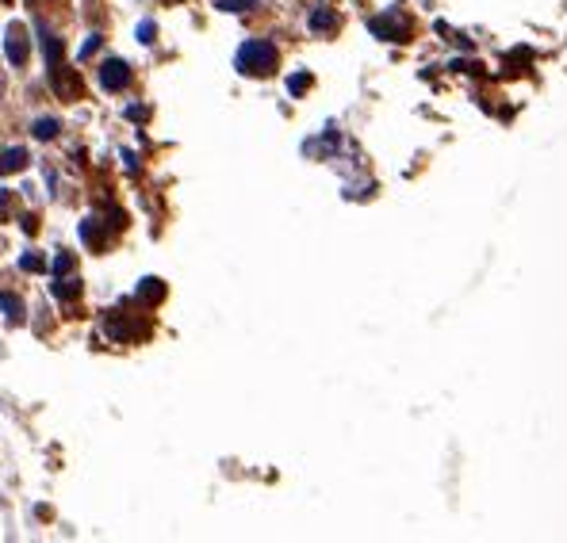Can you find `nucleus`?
Listing matches in <instances>:
<instances>
[{"mask_svg": "<svg viewBox=\"0 0 567 543\" xmlns=\"http://www.w3.org/2000/svg\"><path fill=\"white\" fill-rule=\"evenodd\" d=\"M23 165H27V150H20V145H8V150H0V176L20 173Z\"/></svg>", "mask_w": 567, "mask_h": 543, "instance_id": "nucleus-5", "label": "nucleus"}, {"mask_svg": "<svg viewBox=\"0 0 567 543\" xmlns=\"http://www.w3.org/2000/svg\"><path fill=\"white\" fill-rule=\"evenodd\" d=\"M153 35H158L153 20H142V23H139V43H146V46H150V43H153Z\"/></svg>", "mask_w": 567, "mask_h": 543, "instance_id": "nucleus-12", "label": "nucleus"}, {"mask_svg": "<svg viewBox=\"0 0 567 543\" xmlns=\"http://www.w3.org/2000/svg\"><path fill=\"white\" fill-rule=\"evenodd\" d=\"M127 119H146V108H139V103H131V108H127Z\"/></svg>", "mask_w": 567, "mask_h": 543, "instance_id": "nucleus-16", "label": "nucleus"}, {"mask_svg": "<svg viewBox=\"0 0 567 543\" xmlns=\"http://www.w3.org/2000/svg\"><path fill=\"white\" fill-rule=\"evenodd\" d=\"M20 264H23V268H43V261H38V256H35V253H27V256H23V261H20Z\"/></svg>", "mask_w": 567, "mask_h": 543, "instance_id": "nucleus-15", "label": "nucleus"}, {"mask_svg": "<svg viewBox=\"0 0 567 543\" xmlns=\"http://www.w3.org/2000/svg\"><path fill=\"white\" fill-rule=\"evenodd\" d=\"M218 12H253V8H261V0H215Z\"/></svg>", "mask_w": 567, "mask_h": 543, "instance_id": "nucleus-9", "label": "nucleus"}, {"mask_svg": "<svg viewBox=\"0 0 567 543\" xmlns=\"http://www.w3.org/2000/svg\"><path fill=\"white\" fill-rule=\"evenodd\" d=\"M43 50H46V66L58 69L62 66V61H58V35H50L46 27H43Z\"/></svg>", "mask_w": 567, "mask_h": 543, "instance_id": "nucleus-10", "label": "nucleus"}, {"mask_svg": "<svg viewBox=\"0 0 567 543\" xmlns=\"http://www.w3.org/2000/svg\"><path fill=\"white\" fill-rule=\"evenodd\" d=\"M31 134H35L38 142H54V138L62 134V123H58V119H50V115H38L35 123H31Z\"/></svg>", "mask_w": 567, "mask_h": 543, "instance_id": "nucleus-6", "label": "nucleus"}, {"mask_svg": "<svg viewBox=\"0 0 567 543\" xmlns=\"http://www.w3.org/2000/svg\"><path fill=\"white\" fill-rule=\"evenodd\" d=\"M27 54H31V35L20 27V23H8V31H4V58L12 61V66H23Z\"/></svg>", "mask_w": 567, "mask_h": 543, "instance_id": "nucleus-3", "label": "nucleus"}, {"mask_svg": "<svg viewBox=\"0 0 567 543\" xmlns=\"http://www.w3.org/2000/svg\"><path fill=\"white\" fill-rule=\"evenodd\" d=\"M276 61H280V54L269 38H249L234 54V66H238V73H246V77H265V73L276 69Z\"/></svg>", "mask_w": 567, "mask_h": 543, "instance_id": "nucleus-1", "label": "nucleus"}, {"mask_svg": "<svg viewBox=\"0 0 567 543\" xmlns=\"http://www.w3.org/2000/svg\"><path fill=\"white\" fill-rule=\"evenodd\" d=\"M50 291H54V298H58V303H73V298L80 295V283H77V280H66V283L58 280Z\"/></svg>", "mask_w": 567, "mask_h": 543, "instance_id": "nucleus-8", "label": "nucleus"}, {"mask_svg": "<svg viewBox=\"0 0 567 543\" xmlns=\"http://www.w3.org/2000/svg\"><path fill=\"white\" fill-rule=\"evenodd\" d=\"M368 27L376 31L379 38H407V23H402V20H395V15H384V20H372Z\"/></svg>", "mask_w": 567, "mask_h": 543, "instance_id": "nucleus-4", "label": "nucleus"}, {"mask_svg": "<svg viewBox=\"0 0 567 543\" xmlns=\"http://www.w3.org/2000/svg\"><path fill=\"white\" fill-rule=\"evenodd\" d=\"M96 77H100V88H108V92H123V88L131 85V61L104 58L100 69H96Z\"/></svg>", "mask_w": 567, "mask_h": 543, "instance_id": "nucleus-2", "label": "nucleus"}, {"mask_svg": "<svg viewBox=\"0 0 567 543\" xmlns=\"http://www.w3.org/2000/svg\"><path fill=\"white\" fill-rule=\"evenodd\" d=\"M307 23H311V31H330V27H337V15L330 8H314Z\"/></svg>", "mask_w": 567, "mask_h": 543, "instance_id": "nucleus-7", "label": "nucleus"}, {"mask_svg": "<svg viewBox=\"0 0 567 543\" xmlns=\"http://www.w3.org/2000/svg\"><path fill=\"white\" fill-rule=\"evenodd\" d=\"M96 50H100V35H88V38H85V46H80V61H85L88 54H96Z\"/></svg>", "mask_w": 567, "mask_h": 543, "instance_id": "nucleus-14", "label": "nucleus"}, {"mask_svg": "<svg viewBox=\"0 0 567 543\" xmlns=\"http://www.w3.org/2000/svg\"><path fill=\"white\" fill-rule=\"evenodd\" d=\"M54 272H73V253H58V256H54Z\"/></svg>", "mask_w": 567, "mask_h": 543, "instance_id": "nucleus-13", "label": "nucleus"}, {"mask_svg": "<svg viewBox=\"0 0 567 543\" xmlns=\"http://www.w3.org/2000/svg\"><path fill=\"white\" fill-rule=\"evenodd\" d=\"M311 88V73H291L288 77V96H303Z\"/></svg>", "mask_w": 567, "mask_h": 543, "instance_id": "nucleus-11", "label": "nucleus"}]
</instances>
